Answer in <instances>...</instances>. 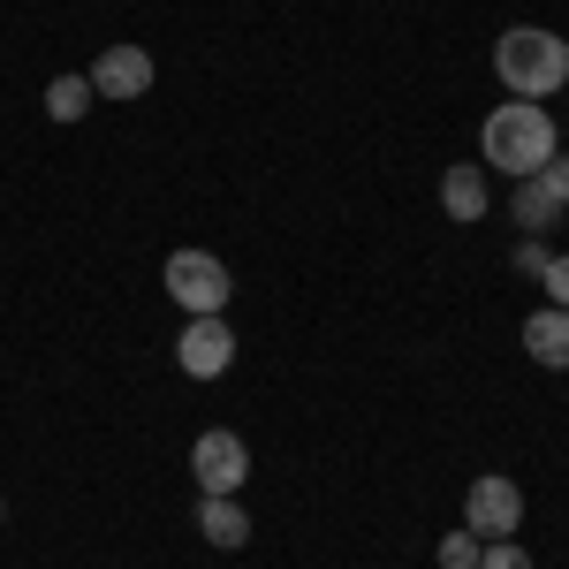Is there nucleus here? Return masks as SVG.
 I'll list each match as a JSON object with an SVG mask.
<instances>
[{"mask_svg": "<svg viewBox=\"0 0 569 569\" xmlns=\"http://www.w3.org/2000/svg\"><path fill=\"white\" fill-rule=\"evenodd\" d=\"M479 152L486 168H501V176H539L555 152H562V137H555V114L539 107V99H509V107H493L479 130Z\"/></svg>", "mask_w": 569, "mask_h": 569, "instance_id": "f257e3e1", "label": "nucleus"}, {"mask_svg": "<svg viewBox=\"0 0 569 569\" xmlns=\"http://www.w3.org/2000/svg\"><path fill=\"white\" fill-rule=\"evenodd\" d=\"M493 77L509 99H555L569 84V39L539 31V23H517L493 39Z\"/></svg>", "mask_w": 569, "mask_h": 569, "instance_id": "f03ea898", "label": "nucleus"}, {"mask_svg": "<svg viewBox=\"0 0 569 569\" xmlns=\"http://www.w3.org/2000/svg\"><path fill=\"white\" fill-rule=\"evenodd\" d=\"M160 281H168V297H176L190 319H220L228 297H236V273H228L213 251H176V259L160 266Z\"/></svg>", "mask_w": 569, "mask_h": 569, "instance_id": "7ed1b4c3", "label": "nucleus"}, {"mask_svg": "<svg viewBox=\"0 0 569 569\" xmlns=\"http://www.w3.org/2000/svg\"><path fill=\"white\" fill-rule=\"evenodd\" d=\"M517 525H525V486L501 479V471L471 479V493H463V531H479V539H517Z\"/></svg>", "mask_w": 569, "mask_h": 569, "instance_id": "20e7f679", "label": "nucleus"}, {"mask_svg": "<svg viewBox=\"0 0 569 569\" xmlns=\"http://www.w3.org/2000/svg\"><path fill=\"white\" fill-rule=\"evenodd\" d=\"M176 365H182V380H220L236 365V327L228 319H182Z\"/></svg>", "mask_w": 569, "mask_h": 569, "instance_id": "39448f33", "label": "nucleus"}, {"mask_svg": "<svg viewBox=\"0 0 569 569\" xmlns=\"http://www.w3.org/2000/svg\"><path fill=\"white\" fill-rule=\"evenodd\" d=\"M190 471H198L206 493H243V479H251V448H243V433L213 426V433H198V448H190Z\"/></svg>", "mask_w": 569, "mask_h": 569, "instance_id": "423d86ee", "label": "nucleus"}, {"mask_svg": "<svg viewBox=\"0 0 569 569\" xmlns=\"http://www.w3.org/2000/svg\"><path fill=\"white\" fill-rule=\"evenodd\" d=\"M84 77H91L99 99H114V107H122V99H144L160 69H152V53H144V46H99V61H91Z\"/></svg>", "mask_w": 569, "mask_h": 569, "instance_id": "0eeeda50", "label": "nucleus"}, {"mask_svg": "<svg viewBox=\"0 0 569 569\" xmlns=\"http://www.w3.org/2000/svg\"><path fill=\"white\" fill-rule=\"evenodd\" d=\"M525 357L531 365H547V372H569V311L547 305L525 319Z\"/></svg>", "mask_w": 569, "mask_h": 569, "instance_id": "6e6552de", "label": "nucleus"}, {"mask_svg": "<svg viewBox=\"0 0 569 569\" xmlns=\"http://www.w3.org/2000/svg\"><path fill=\"white\" fill-rule=\"evenodd\" d=\"M198 531H206V547L236 555V547L251 539V517H243V501H236V493H206V501H198Z\"/></svg>", "mask_w": 569, "mask_h": 569, "instance_id": "1a4fd4ad", "label": "nucleus"}, {"mask_svg": "<svg viewBox=\"0 0 569 569\" xmlns=\"http://www.w3.org/2000/svg\"><path fill=\"white\" fill-rule=\"evenodd\" d=\"M440 213L463 220V228L486 220V168H448V176H440Z\"/></svg>", "mask_w": 569, "mask_h": 569, "instance_id": "9d476101", "label": "nucleus"}, {"mask_svg": "<svg viewBox=\"0 0 569 569\" xmlns=\"http://www.w3.org/2000/svg\"><path fill=\"white\" fill-rule=\"evenodd\" d=\"M569 206H555V198H547V190H539V182H517V198H509V220H517V228H525V236H547V228H555V220H562Z\"/></svg>", "mask_w": 569, "mask_h": 569, "instance_id": "9b49d317", "label": "nucleus"}, {"mask_svg": "<svg viewBox=\"0 0 569 569\" xmlns=\"http://www.w3.org/2000/svg\"><path fill=\"white\" fill-rule=\"evenodd\" d=\"M91 99H99V91H91V77H77V69H69V77H53V84H46V114H53V122H84Z\"/></svg>", "mask_w": 569, "mask_h": 569, "instance_id": "f8f14e48", "label": "nucleus"}, {"mask_svg": "<svg viewBox=\"0 0 569 569\" xmlns=\"http://www.w3.org/2000/svg\"><path fill=\"white\" fill-rule=\"evenodd\" d=\"M479 547H486L479 531H448V539L433 547V562L440 569H479Z\"/></svg>", "mask_w": 569, "mask_h": 569, "instance_id": "ddd939ff", "label": "nucleus"}, {"mask_svg": "<svg viewBox=\"0 0 569 569\" xmlns=\"http://www.w3.org/2000/svg\"><path fill=\"white\" fill-rule=\"evenodd\" d=\"M479 569H531V555L517 547V539H486V547H479Z\"/></svg>", "mask_w": 569, "mask_h": 569, "instance_id": "4468645a", "label": "nucleus"}, {"mask_svg": "<svg viewBox=\"0 0 569 569\" xmlns=\"http://www.w3.org/2000/svg\"><path fill=\"white\" fill-rule=\"evenodd\" d=\"M539 190H547V198H555V206H569V152H555V160H547V168H539Z\"/></svg>", "mask_w": 569, "mask_h": 569, "instance_id": "2eb2a0df", "label": "nucleus"}, {"mask_svg": "<svg viewBox=\"0 0 569 569\" xmlns=\"http://www.w3.org/2000/svg\"><path fill=\"white\" fill-rule=\"evenodd\" d=\"M547 266H555L547 236H525V243H517V273H539V281H547Z\"/></svg>", "mask_w": 569, "mask_h": 569, "instance_id": "dca6fc26", "label": "nucleus"}, {"mask_svg": "<svg viewBox=\"0 0 569 569\" xmlns=\"http://www.w3.org/2000/svg\"><path fill=\"white\" fill-rule=\"evenodd\" d=\"M547 297L569 311V251H555V266H547Z\"/></svg>", "mask_w": 569, "mask_h": 569, "instance_id": "f3484780", "label": "nucleus"}, {"mask_svg": "<svg viewBox=\"0 0 569 569\" xmlns=\"http://www.w3.org/2000/svg\"><path fill=\"white\" fill-rule=\"evenodd\" d=\"M0 517H8V501H0Z\"/></svg>", "mask_w": 569, "mask_h": 569, "instance_id": "a211bd4d", "label": "nucleus"}, {"mask_svg": "<svg viewBox=\"0 0 569 569\" xmlns=\"http://www.w3.org/2000/svg\"><path fill=\"white\" fill-rule=\"evenodd\" d=\"M562 91H569V84H562Z\"/></svg>", "mask_w": 569, "mask_h": 569, "instance_id": "6ab92c4d", "label": "nucleus"}]
</instances>
